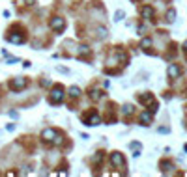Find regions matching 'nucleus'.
Returning a JSON list of instances; mask_svg holds the SVG:
<instances>
[{
  "label": "nucleus",
  "mask_w": 187,
  "mask_h": 177,
  "mask_svg": "<svg viewBox=\"0 0 187 177\" xmlns=\"http://www.w3.org/2000/svg\"><path fill=\"white\" fill-rule=\"evenodd\" d=\"M131 147H133V149H137V151H139V149H140V144H137V142H131Z\"/></svg>",
  "instance_id": "aec40b11"
},
{
  "label": "nucleus",
  "mask_w": 187,
  "mask_h": 177,
  "mask_svg": "<svg viewBox=\"0 0 187 177\" xmlns=\"http://www.w3.org/2000/svg\"><path fill=\"white\" fill-rule=\"evenodd\" d=\"M101 97H105V93H103L101 90H94V91H90V99H92V101H99Z\"/></svg>",
  "instance_id": "9d476101"
},
{
  "label": "nucleus",
  "mask_w": 187,
  "mask_h": 177,
  "mask_svg": "<svg viewBox=\"0 0 187 177\" xmlns=\"http://www.w3.org/2000/svg\"><path fill=\"white\" fill-rule=\"evenodd\" d=\"M69 95H71V97H79V95H81V88L71 86V88H69Z\"/></svg>",
  "instance_id": "ddd939ff"
},
{
  "label": "nucleus",
  "mask_w": 187,
  "mask_h": 177,
  "mask_svg": "<svg viewBox=\"0 0 187 177\" xmlns=\"http://www.w3.org/2000/svg\"><path fill=\"white\" fill-rule=\"evenodd\" d=\"M140 13H142V17H144V19H152V17H154V9H152L150 6H144Z\"/></svg>",
  "instance_id": "1a4fd4ad"
},
{
  "label": "nucleus",
  "mask_w": 187,
  "mask_h": 177,
  "mask_svg": "<svg viewBox=\"0 0 187 177\" xmlns=\"http://www.w3.org/2000/svg\"><path fill=\"white\" fill-rule=\"evenodd\" d=\"M150 45H152V39H150V37H144V39L140 41V47H144V49H148Z\"/></svg>",
  "instance_id": "f3484780"
},
{
  "label": "nucleus",
  "mask_w": 187,
  "mask_h": 177,
  "mask_svg": "<svg viewBox=\"0 0 187 177\" xmlns=\"http://www.w3.org/2000/svg\"><path fill=\"white\" fill-rule=\"evenodd\" d=\"M56 136H58V131H56V129H45V131L41 133V138H43L45 142H54Z\"/></svg>",
  "instance_id": "39448f33"
},
{
  "label": "nucleus",
  "mask_w": 187,
  "mask_h": 177,
  "mask_svg": "<svg viewBox=\"0 0 187 177\" xmlns=\"http://www.w3.org/2000/svg\"><path fill=\"white\" fill-rule=\"evenodd\" d=\"M184 47H185V49H187V41H185V45H184Z\"/></svg>",
  "instance_id": "4be33fe9"
},
{
  "label": "nucleus",
  "mask_w": 187,
  "mask_h": 177,
  "mask_svg": "<svg viewBox=\"0 0 187 177\" xmlns=\"http://www.w3.org/2000/svg\"><path fill=\"white\" fill-rule=\"evenodd\" d=\"M26 84H28V80H26L24 77H19V78H13V80L9 82V88H11L13 91H21V90L26 88Z\"/></svg>",
  "instance_id": "7ed1b4c3"
},
{
  "label": "nucleus",
  "mask_w": 187,
  "mask_h": 177,
  "mask_svg": "<svg viewBox=\"0 0 187 177\" xmlns=\"http://www.w3.org/2000/svg\"><path fill=\"white\" fill-rule=\"evenodd\" d=\"M7 41H11V43H22L24 37L22 35H7Z\"/></svg>",
  "instance_id": "9b49d317"
},
{
  "label": "nucleus",
  "mask_w": 187,
  "mask_h": 177,
  "mask_svg": "<svg viewBox=\"0 0 187 177\" xmlns=\"http://www.w3.org/2000/svg\"><path fill=\"white\" fill-rule=\"evenodd\" d=\"M82 121H84V125H88V127H96V125L101 123V118H99V114L94 110V112L84 114V116H82Z\"/></svg>",
  "instance_id": "f257e3e1"
},
{
  "label": "nucleus",
  "mask_w": 187,
  "mask_h": 177,
  "mask_svg": "<svg viewBox=\"0 0 187 177\" xmlns=\"http://www.w3.org/2000/svg\"><path fill=\"white\" fill-rule=\"evenodd\" d=\"M111 162H112V166H116V168H124V166H125V161H124L122 153H112V155H111Z\"/></svg>",
  "instance_id": "423d86ee"
},
{
  "label": "nucleus",
  "mask_w": 187,
  "mask_h": 177,
  "mask_svg": "<svg viewBox=\"0 0 187 177\" xmlns=\"http://www.w3.org/2000/svg\"><path fill=\"white\" fill-rule=\"evenodd\" d=\"M64 26H66V22H64V19H62V17H54V19L51 21V28H52L56 34H62Z\"/></svg>",
  "instance_id": "20e7f679"
},
{
  "label": "nucleus",
  "mask_w": 187,
  "mask_h": 177,
  "mask_svg": "<svg viewBox=\"0 0 187 177\" xmlns=\"http://www.w3.org/2000/svg\"><path fill=\"white\" fill-rule=\"evenodd\" d=\"M24 2H26L28 6H34V4H36V0H24Z\"/></svg>",
  "instance_id": "412c9836"
},
{
  "label": "nucleus",
  "mask_w": 187,
  "mask_h": 177,
  "mask_svg": "<svg viewBox=\"0 0 187 177\" xmlns=\"http://www.w3.org/2000/svg\"><path fill=\"white\" fill-rule=\"evenodd\" d=\"M169 77H170V78H178V77H180V67H178L176 63L169 65Z\"/></svg>",
  "instance_id": "6e6552de"
},
{
  "label": "nucleus",
  "mask_w": 187,
  "mask_h": 177,
  "mask_svg": "<svg viewBox=\"0 0 187 177\" xmlns=\"http://www.w3.org/2000/svg\"><path fill=\"white\" fill-rule=\"evenodd\" d=\"M174 19H176V11H174V9H169V11H167V21H169V22H174Z\"/></svg>",
  "instance_id": "4468645a"
},
{
  "label": "nucleus",
  "mask_w": 187,
  "mask_h": 177,
  "mask_svg": "<svg viewBox=\"0 0 187 177\" xmlns=\"http://www.w3.org/2000/svg\"><path fill=\"white\" fill-rule=\"evenodd\" d=\"M97 32H99V35H101V37H105V35H107V30H105V28H97Z\"/></svg>",
  "instance_id": "a211bd4d"
},
{
  "label": "nucleus",
  "mask_w": 187,
  "mask_h": 177,
  "mask_svg": "<svg viewBox=\"0 0 187 177\" xmlns=\"http://www.w3.org/2000/svg\"><path fill=\"white\" fill-rule=\"evenodd\" d=\"M101 161H103V151H97L94 155V159H92V164H99Z\"/></svg>",
  "instance_id": "f8f14e48"
},
{
  "label": "nucleus",
  "mask_w": 187,
  "mask_h": 177,
  "mask_svg": "<svg viewBox=\"0 0 187 177\" xmlns=\"http://www.w3.org/2000/svg\"><path fill=\"white\" fill-rule=\"evenodd\" d=\"M120 19H124V11H116V21H120Z\"/></svg>",
  "instance_id": "6ab92c4d"
},
{
  "label": "nucleus",
  "mask_w": 187,
  "mask_h": 177,
  "mask_svg": "<svg viewBox=\"0 0 187 177\" xmlns=\"http://www.w3.org/2000/svg\"><path fill=\"white\" fill-rule=\"evenodd\" d=\"M90 52V49L86 47V45H81L79 47V52H77V56H84V54H88Z\"/></svg>",
  "instance_id": "2eb2a0df"
},
{
  "label": "nucleus",
  "mask_w": 187,
  "mask_h": 177,
  "mask_svg": "<svg viewBox=\"0 0 187 177\" xmlns=\"http://www.w3.org/2000/svg\"><path fill=\"white\" fill-rule=\"evenodd\" d=\"M62 99H64V88H62V86H56V88L51 91V95H49V103H51V105H58Z\"/></svg>",
  "instance_id": "f03ea898"
},
{
  "label": "nucleus",
  "mask_w": 187,
  "mask_h": 177,
  "mask_svg": "<svg viewBox=\"0 0 187 177\" xmlns=\"http://www.w3.org/2000/svg\"><path fill=\"white\" fill-rule=\"evenodd\" d=\"M122 112H124L125 116H131V114H133V106H131V105H124V108H122Z\"/></svg>",
  "instance_id": "dca6fc26"
},
{
  "label": "nucleus",
  "mask_w": 187,
  "mask_h": 177,
  "mask_svg": "<svg viewBox=\"0 0 187 177\" xmlns=\"http://www.w3.org/2000/svg\"><path fill=\"white\" fill-rule=\"evenodd\" d=\"M150 123H152V112H142L140 114V125L148 127Z\"/></svg>",
  "instance_id": "0eeeda50"
}]
</instances>
